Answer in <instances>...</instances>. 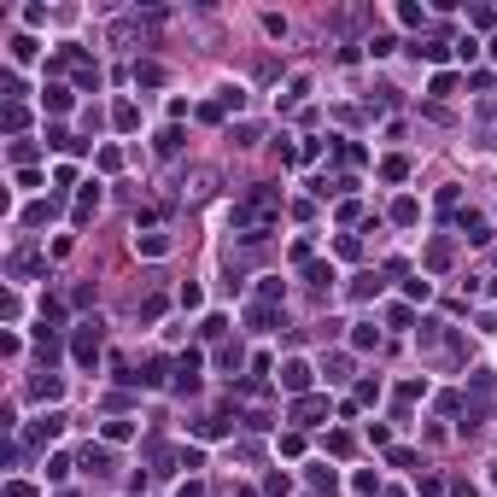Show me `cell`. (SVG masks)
Instances as JSON below:
<instances>
[{"instance_id": "obj_10", "label": "cell", "mask_w": 497, "mask_h": 497, "mask_svg": "<svg viewBox=\"0 0 497 497\" xmlns=\"http://www.w3.org/2000/svg\"><path fill=\"white\" fill-rule=\"evenodd\" d=\"M82 468H94V474H106V468H111V456H106V451H94V444H88V451H82Z\"/></svg>"}, {"instance_id": "obj_8", "label": "cell", "mask_w": 497, "mask_h": 497, "mask_svg": "<svg viewBox=\"0 0 497 497\" xmlns=\"http://www.w3.org/2000/svg\"><path fill=\"white\" fill-rule=\"evenodd\" d=\"M444 263H451V240H433L427 246V270H444Z\"/></svg>"}, {"instance_id": "obj_11", "label": "cell", "mask_w": 497, "mask_h": 497, "mask_svg": "<svg viewBox=\"0 0 497 497\" xmlns=\"http://www.w3.org/2000/svg\"><path fill=\"white\" fill-rule=\"evenodd\" d=\"M41 99H47V111H64L71 106V88H41Z\"/></svg>"}, {"instance_id": "obj_14", "label": "cell", "mask_w": 497, "mask_h": 497, "mask_svg": "<svg viewBox=\"0 0 497 497\" xmlns=\"http://www.w3.org/2000/svg\"><path fill=\"white\" fill-rule=\"evenodd\" d=\"M129 433H135V427H129V421H106V439H111V444H123Z\"/></svg>"}, {"instance_id": "obj_15", "label": "cell", "mask_w": 497, "mask_h": 497, "mask_svg": "<svg viewBox=\"0 0 497 497\" xmlns=\"http://www.w3.org/2000/svg\"><path fill=\"white\" fill-rule=\"evenodd\" d=\"M6 497H36V486H24V479H12V486H6Z\"/></svg>"}, {"instance_id": "obj_13", "label": "cell", "mask_w": 497, "mask_h": 497, "mask_svg": "<svg viewBox=\"0 0 497 497\" xmlns=\"http://www.w3.org/2000/svg\"><path fill=\"white\" fill-rule=\"evenodd\" d=\"M12 59H18V64H24V59H36V41L18 36V41H12Z\"/></svg>"}, {"instance_id": "obj_3", "label": "cell", "mask_w": 497, "mask_h": 497, "mask_svg": "<svg viewBox=\"0 0 497 497\" xmlns=\"http://www.w3.org/2000/svg\"><path fill=\"white\" fill-rule=\"evenodd\" d=\"M293 416H298V427H316V421L328 416V404H322V398H298V404H293Z\"/></svg>"}, {"instance_id": "obj_9", "label": "cell", "mask_w": 497, "mask_h": 497, "mask_svg": "<svg viewBox=\"0 0 497 497\" xmlns=\"http://www.w3.org/2000/svg\"><path fill=\"white\" fill-rule=\"evenodd\" d=\"M310 486H316V491H328V497H334V486H340V474H334V468H310Z\"/></svg>"}, {"instance_id": "obj_5", "label": "cell", "mask_w": 497, "mask_h": 497, "mask_svg": "<svg viewBox=\"0 0 497 497\" xmlns=\"http://www.w3.org/2000/svg\"><path fill=\"white\" fill-rule=\"evenodd\" d=\"M462 234H468L474 246H486V240H491V223H486V217H474V211H468V217H462Z\"/></svg>"}, {"instance_id": "obj_4", "label": "cell", "mask_w": 497, "mask_h": 497, "mask_svg": "<svg viewBox=\"0 0 497 497\" xmlns=\"http://www.w3.org/2000/svg\"><path fill=\"white\" fill-rule=\"evenodd\" d=\"M281 386H287V392H304V386H310V363H298V357H293L287 369H281Z\"/></svg>"}, {"instance_id": "obj_16", "label": "cell", "mask_w": 497, "mask_h": 497, "mask_svg": "<svg viewBox=\"0 0 497 497\" xmlns=\"http://www.w3.org/2000/svg\"><path fill=\"white\" fill-rule=\"evenodd\" d=\"M491 59H497V41H491Z\"/></svg>"}, {"instance_id": "obj_2", "label": "cell", "mask_w": 497, "mask_h": 497, "mask_svg": "<svg viewBox=\"0 0 497 497\" xmlns=\"http://www.w3.org/2000/svg\"><path fill=\"white\" fill-rule=\"evenodd\" d=\"M99 340H106V322H82L76 328V363H82V369H94V363H99Z\"/></svg>"}, {"instance_id": "obj_7", "label": "cell", "mask_w": 497, "mask_h": 497, "mask_svg": "<svg viewBox=\"0 0 497 497\" xmlns=\"http://www.w3.org/2000/svg\"><path fill=\"white\" fill-rule=\"evenodd\" d=\"M59 427H64V416H41L36 427H29V439H36V444H41V439H53V433H59Z\"/></svg>"}, {"instance_id": "obj_1", "label": "cell", "mask_w": 497, "mask_h": 497, "mask_svg": "<svg viewBox=\"0 0 497 497\" xmlns=\"http://www.w3.org/2000/svg\"><path fill=\"white\" fill-rule=\"evenodd\" d=\"M275 211H281V193H275V188H252V193L234 205V228H240L246 240H263V228L275 223Z\"/></svg>"}, {"instance_id": "obj_12", "label": "cell", "mask_w": 497, "mask_h": 497, "mask_svg": "<svg viewBox=\"0 0 497 497\" xmlns=\"http://www.w3.org/2000/svg\"><path fill=\"white\" fill-rule=\"evenodd\" d=\"M380 176H386V181H404L410 164H404V158H386V164H380Z\"/></svg>"}, {"instance_id": "obj_6", "label": "cell", "mask_w": 497, "mask_h": 497, "mask_svg": "<svg viewBox=\"0 0 497 497\" xmlns=\"http://www.w3.org/2000/svg\"><path fill=\"white\" fill-rule=\"evenodd\" d=\"M135 246L146 258H164V252H170V234H135Z\"/></svg>"}]
</instances>
